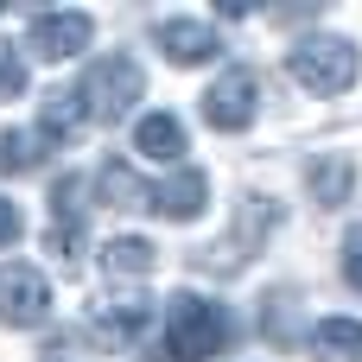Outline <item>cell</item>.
<instances>
[{
  "label": "cell",
  "instance_id": "13",
  "mask_svg": "<svg viewBox=\"0 0 362 362\" xmlns=\"http://www.w3.org/2000/svg\"><path fill=\"white\" fill-rule=\"evenodd\" d=\"M95 191H102L115 210H153V185H140L121 159H108V165L95 172Z\"/></svg>",
  "mask_w": 362,
  "mask_h": 362
},
{
  "label": "cell",
  "instance_id": "16",
  "mask_svg": "<svg viewBox=\"0 0 362 362\" xmlns=\"http://www.w3.org/2000/svg\"><path fill=\"white\" fill-rule=\"evenodd\" d=\"M38 159H45L38 134H0V172H32Z\"/></svg>",
  "mask_w": 362,
  "mask_h": 362
},
{
  "label": "cell",
  "instance_id": "2",
  "mask_svg": "<svg viewBox=\"0 0 362 362\" xmlns=\"http://www.w3.org/2000/svg\"><path fill=\"white\" fill-rule=\"evenodd\" d=\"M362 57L350 38H337V32H318V38H299L293 45V76L312 89V95H344L350 83H356Z\"/></svg>",
  "mask_w": 362,
  "mask_h": 362
},
{
  "label": "cell",
  "instance_id": "19",
  "mask_svg": "<svg viewBox=\"0 0 362 362\" xmlns=\"http://www.w3.org/2000/svg\"><path fill=\"white\" fill-rule=\"evenodd\" d=\"M344 280L362 293V229H350V235H344Z\"/></svg>",
  "mask_w": 362,
  "mask_h": 362
},
{
  "label": "cell",
  "instance_id": "3",
  "mask_svg": "<svg viewBox=\"0 0 362 362\" xmlns=\"http://www.w3.org/2000/svg\"><path fill=\"white\" fill-rule=\"evenodd\" d=\"M76 102H83V121H121L134 102H140V64L134 57H102L89 76H83V89H76Z\"/></svg>",
  "mask_w": 362,
  "mask_h": 362
},
{
  "label": "cell",
  "instance_id": "12",
  "mask_svg": "<svg viewBox=\"0 0 362 362\" xmlns=\"http://www.w3.org/2000/svg\"><path fill=\"white\" fill-rule=\"evenodd\" d=\"M134 146L146 153V159H185V121L178 115H146L140 127H134Z\"/></svg>",
  "mask_w": 362,
  "mask_h": 362
},
{
  "label": "cell",
  "instance_id": "18",
  "mask_svg": "<svg viewBox=\"0 0 362 362\" xmlns=\"http://www.w3.org/2000/svg\"><path fill=\"white\" fill-rule=\"evenodd\" d=\"M0 95H6V102L25 95V64L13 57V45H0Z\"/></svg>",
  "mask_w": 362,
  "mask_h": 362
},
{
  "label": "cell",
  "instance_id": "4",
  "mask_svg": "<svg viewBox=\"0 0 362 362\" xmlns=\"http://www.w3.org/2000/svg\"><path fill=\"white\" fill-rule=\"evenodd\" d=\"M0 318L13 331H38L51 318V286H45L38 267H25V261H6L0 267Z\"/></svg>",
  "mask_w": 362,
  "mask_h": 362
},
{
  "label": "cell",
  "instance_id": "6",
  "mask_svg": "<svg viewBox=\"0 0 362 362\" xmlns=\"http://www.w3.org/2000/svg\"><path fill=\"white\" fill-rule=\"evenodd\" d=\"M89 13H38L32 19V57H45V64H64V57H76V51H89Z\"/></svg>",
  "mask_w": 362,
  "mask_h": 362
},
{
  "label": "cell",
  "instance_id": "10",
  "mask_svg": "<svg viewBox=\"0 0 362 362\" xmlns=\"http://www.w3.org/2000/svg\"><path fill=\"white\" fill-rule=\"evenodd\" d=\"M274 229H280V204H274V197H242V210H235V242H229V261L255 255V248H261Z\"/></svg>",
  "mask_w": 362,
  "mask_h": 362
},
{
  "label": "cell",
  "instance_id": "17",
  "mask_svg": "<svg viewBox=\"0 0 362 362\" xmlns=\"http://www.w3.org/2000/svg\"><path fill=\"white\" fill-rule=\"evenodd\" d=\"M76 242H83V216H51V235H45V248H51L57 261H70V255H76Z\"/></svg>",
  "mask_w": 362,
  "mask_h": 362
},
{
  "label": "cell",
  "instance_id": "8",
  "mask_svg": "<svg viewBox=\"0 0 362 362\" xmlns=\"http://www.w3.org/2000/svg\"><path fill=\"white\" fill-rule=\"evenodd\" d=\"M204 204H210V178L204 172H172L165 185H153V210L159 216H172V223H191V216H204Z\"/></svg>",
  "mask_w": 362,
  "mask_h": 362
},
{
  "label": "cell",
  "instance_id": "20",
  "mask_svg": "<svg viewBox=\"0 0 362 362\" xmlns=\"http://www.w3.org/2000/svg\"><path fill=\"white\" fill-rule=\"evenodd\" d=\"M19 229H25L19 204H6V197H0V248H13V242H19Z\"/></svg>",
  "mask_w": 362,
  "mask_h": 362
},
{
  "label": "cell",
  "instance_id": "14",
  "mask_svg": "<svg viewBox=\"0 0 362 362\" xmlns=\"http://www.w3.org/2000/svg\"><path fill=\"white\" fill-rule=\"evenodd\" d=\"M102 261H108V274H121V280H146L159 255H153L146 235H115V242L102 248Z\"/></svg>",
  "mask_w": 362,
  "mask_h": 362
},
{
  "label": "cell",
  "instance_id": "15",
  "mask_svg": "<svg viewBox=\"0 0 362 362\" xmlns=\"http://www.w3.org/2000/svg\"><path fill=\"white\" fill-rule=\"evenodd\" d=\"M312 344H318V356L356 362V356H362V325H356V318H318V331H312Z\"/></svg>",
  "mask_w": 362,
  "mask_h": 362
},
{
  "label": "cell",
  "instance_id": "11",
  "mask_svg": "<svg viewBox=\"0 0 362 362\" xmlns=\"http://www.w3.org/2000/svg\"><path fill=\"white\" fill-rule=\"evenodd\" d=\"M83 127H89V121H83V102H76V89H70V95H64V89H57V95H45V108H38V140H45V146H57V140H76Z\"/></svg>",
  "mask_w": 362,
  "mask_h": 362
},
{
  "label": "cell",
  "instance_id": "9",
  "mask_svg": "<svg viewBox=\"0 0 362 362\" xmlns=\"http://www.w3.org/2000/svg\"><path fill=\"white\" fill-rule=\"evenodd\" d=\"M305 185H312L318 210H337V204H350V191H356V159H350V153H318L312 172H305Z\"/></svg>",
  "mask_w": 362,
  "mask_h": 362
},
{
  "label": "cell",
  "instance_id": "1",
  "mask_svg": "<svg viewBox=\"0 0 362 362\" xmlns=\"http://www.w3.org/2000/svg\"><path fill=\"white\" fill-rule=\"evenodd\" d=\"M159 350H172V362L223 356V350H229V318H223V305H210V299H197V293H178V299L165 305V344H159Z\"/></svg>",
  "mask_w": 362,
  "mask_h": 362
},
{
  "label": "cell",
  "instance_id": "5",
  "mask_svg": "<svg viewBox=\"0 0 362 362\" xmlns=\"http://www.w3.org/2000/svg\"><path fill=\"white\" fill-rule=\"evenodd\" d=\"M255 108H261L255 70H229V76H216L210 95H204V121H210L216 134H242V127L255 121Z\"/></svg>",
  "mask_w": 362,
  "mask_h": 362
},
{
  "label": "cell",
  "instance_id": "7",
  "mask_svg": "<svg viewBox=\"0 0 362 362\" xmlns=\"http://www.w3.org/2000/svg\"><path fill=\"white\" fill-rule=\"evenodd\" d=\"M153 45H159L172 64H204V57H216V32H210L204 19H159V25H153Z\"/></svg>",
  "mask_w": 362,
  "mask_h": 362
}]
</instances>
